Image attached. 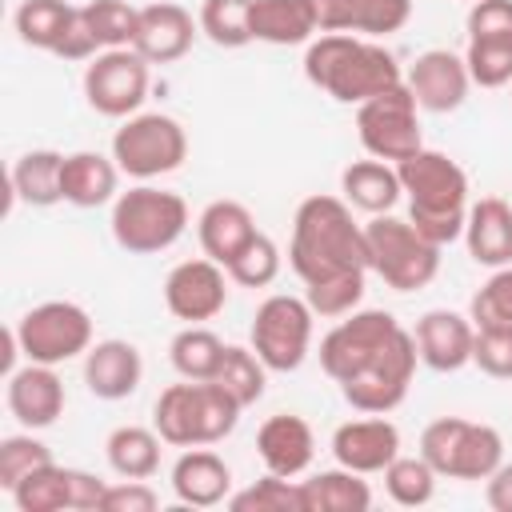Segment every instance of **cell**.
<instances>
[{"label":"cell","instance_id":"cell-38","mask_svg":"<svg viewBox=\"0 0 512 512\" xmlns=\"http://www.w3.org/2000/svg\"><path fill=\"white\" fill-rule=\"evenodd\" d=\"M228 508L232 512H304V492H300V480L264 472L256 484L232 492Z\"/></svg>","mask_w":512,"mask_h":512},{"label":"cell","instance_id":"cell-5","mask_svg":"<svg viewBox=\"0 0 512 512\" xmlns=\"http://www.w3.org/2000/svg\"><path fill=\"white\" fill-rule=\"evenodd\" d=\"M368 240V272H376L392 292H416L428 288L440 272V244L424 240L412 220H400L392 212L368 216L364 224Z\"/></svg>","mask_w":512,"mask_h":512},{"label":"cell","instance_id":"cell-27","mask_svg":"<svg viewBox=\"0 0 512 512\" xmlns=\"http://www.w3.org/2000/svg\"><path fill=\"white\" fill-rule=\"evenodd\" d=\"M120 164L104 152H68L64 156V204L72 208H100L112 204L120 192Z\"/></svg>","mask_w":512,"mask_h":512},{"label":"cell","instance_id":"cell-4","mask_svg":"<svg viewBox=\"0 0 512 512\" xmlns=\"http://www.w3.org/2000/svg\"><path fill=\"white\" fill-rule=\"evenodd\" d=\"M112 240L132 256H156L168 252L184 228H188V204L180 192L156 188L140 180L136 188L120 192L112 200Z\"/></svg>","mask_w":512,"mask_h":512},{"label":"cell","instance_id":"cell-23","mask_svg":"<svg viewBox=\"0 0 512 512\" xmlns=\"http://www.w3.org/2000/svg\"><path fill=\"white\" fill-rule=\"evenodd\" d=\"M144 380L140 348L128 340H96L84 352V384L96 400H128Z\"/></svg>","mask_w":512,"mask_h":512},{"label":"cell","instance_id":"cell-31","mask_svg":"<svg viewBox=\"0 0 512 512\" xmlns=\"http://www.w3.org/2000/svg\"><path fill=\"white\" fill-rule=\"evenodd\" d=\"M300 492H304V512H368L372 508L368 480H360V472L340 464L300 480Z\"/></svg>","mask_w":512,"mask_h":512},{"label":"cell","instance_id":"cell-48","mask_svg":"<svg viewBox=\"0 0 512 512\" xmlns=\"http://www.w3.org/2000/svg\"><path fill=\"white\" fill-rule=\"evenodd\" d=\"M156 508H160V496L144 480L108 484L104 488V500H100V512H156Z\"/></svg>","mask_w":512,"mask_h":512},{"label":"cell","instance_id":"cell-50","mask_svg":"<svg viewBox=\"0 0 512 512\" xmlns=\"http://www.w3.org/2000/svg\"><path fill=\"white\" fill-rule=\"evenodd\" d=\"M484 500L492 512H512V464L508 460L484 480Z\"/></svg>","mask_w":512,"mask_h":512},{"label":"cell","instance_id":"cell-26","mask_svg":"<svg viewBox=\"0 0 512 512\" xmlns=\"http://www.w3.org/2000/svg\"><path fill=\"white\" fill-rule=\"evenodd\" d=\"M320 32L316 0H252V40L292 48L312 44Z\"/></svg>","mask_w":512,"mask_h":512},{"label":"cell","instance_id":"cell-15","mask_svg":"<svg viewBox=\"0 0 512 512\" xmlns=\"http://www.w3.org/2000/svg\"><path fill=\"white\" fill-rule=\"evenodd\" d=\"M404 84L416 96L420 112L444 116V112H456L468 100L472 76H468L464 56H456L448 48H428V52H420L412 60V68L404 72Z\"/></svg>","mask_w":512,"mask_h":512},{"label":"cell","instance_id":"cell-16","mask_svg":"<svg viewBox=\"0 0 512 512\" xmlns=\"http://www.w3.org/2000/svg\"><path fill=\"white\" fill-rule=\"evenodd\" d=\"M416 352L420 364L432 372H460L464 364H472V344H476V324L464 312L452 308H428L416 328Z\"/></svg>","mask_w":512,"mask_h":512},{"label":"cell","instance_id":"cell-33","mask_svg":"<svg viewBox=\"0 0 512 512\" xmlns=\"http://www.w3.org/2000/svg\"><path fill=\"white\" fill-rule=\"evenodd\" d=\"M224 340L204 328V324H184L172 344H168V360L172 368L184 376V380H212L220 372V360H224Z\"/></svg>","mask_w":512,"mask_h":512},{"label":"cell","instance_id":"cell-9","mask_svg":"<svg viewBox=\"0 0 512 512\" xmlns=\"http://www.w3.org/2000/svg\"><path fill=\"white\" fill-rule=\"evenodd\" d=\"M24 360L32 364H68L92 348V316L76 300H44L12 324Z\"/></svg>","mask_w":512,"mask_h":512},{"label":"cell","instance_id":"cell-7","mask_svg":"<svg viewBox=\"0 0 512 512\" xmlns=\"http://www.w3.org/2000/svg\"><path fill=\"white\" fill-rule=\"evenodd\" d=\"M112 160L132 180H156L188 160V132L168 112H136L112 136Z\"/></svg>","mask_w":512,"mask_h":512},{"label":"cell","instance_id":"cell-22","mask_svg":"<svg viewBox=\"0 0 512 512\" xmlns=\"http://www.w3.org/2000/svg\"><path fill=\"white\" fill-rule=\"evenodd\" d=\"M320 32H352V36H392L412 20V0H316Z\"/></svg>","mask_w":512,"mask_h":512},{"label":"cell","instance_id":"cell-49","mask_svg":"<svg viewBox=\"0 0 512 512\" xmlns=\"http://www.w3.org/2000/svg\"><path fill=\"white\" fill-rule=\"evenodd\" d=\"M104 480L84 472V468H68V508L76 512H100V500H104Z\"/></svg>","mask_w":512,"mask_h":512},{"label":"cell","instance_id":"cell-2","mask_svg":"<svg viewBox=\"0 0 512 512\" xmlns=\"http://www.w3.org/2000/svg\"><path fill=\"white\" fill-rule=\"evenodd\" d=\"M304 76L336 104H364L404 84L396 56L384 44L352 32H320L304 48Z\"/></svg>","mask_w":512,"mask_h":512},{"label":"cell","instance_id":"cell-44","mask_svg":"<svg viewBox=\"0 0 512 512\" xmlns=\"http://www.w3.org/2000/svg\"><path fill=\"white\" fill-rule=\"evenodd\" d=\"M464 64H468L472 84H480V88H504V84H512V36L468 40Z\"/></svg>","mask_w":512,"mask_h":512},{"label":"cell","instance_id":"cell-30","mask_svg":"<svg viewBox=\"0 0 512 512\" xmlns=\"http://www.w3.org/2000/svg\"><path fill=\"white\" fill-rule=\"evenodd\" d=\"M160 432L156 428H144V424H120L108 432L104 440V456H108V468L120 476V480H148L156 476L160 468Z\"/></svg>","mask_w":512,"mask_h":512},{"label":"cell","instance_id":"cell-43","mask_svg":"<svg viewBox=\"0 0 512 512\" xmlns=\"http://www.w3.org/2000/svg\"><path fill=\"white\" fill-rule=\"evenodd\" d=\"M468 316L476 328H512V264L492 268V276L476 288Z\"/></svg>","mask_w":512,"mask_h":512},{"label":"cell","instance_id":"cell-46","mask_svg":"<svg viewBox=\"0 0 512 512\" xmlns=\"http://www.w3.org/2000/svg\"><path fill=\"white\" fill-rule=\"evenodd\" d=\"M472 364L492 380H512V328H476Z\"/></svg>","mask_w":512,"mask_h":512},{"label":"cell","instance_id":"cell-11","mask_svg":"<svg viewBox=\"0 0 512 512\" xmlns=\"http://www.w3.org/2000/svg\"><path fill=\"white\" fill-rule=\"evenodd\" d=\"M416 364H420L416 336H412L408 328H400L368 368H360L356 376H348V380L340 384V396H344L356 412L388 416L392 408L404 404V396H408V388H412V376H416Z\"/></svg>","mask_w":512,"mask_h":512},{"label":"cell","instance_id":"cell-18","mask_svg":"<svg viewBox=\"0 0 512 512\" xmlns=\"http://www.w3.org/2000/svg\"><path fill=\"white\" fill-rule=\"evenodd\" d=\"M332 456L340 468H352L360 476L384 472L400 456V428L388 416H360L332 432Z\"/></svg>","mask_w":512,"mask_h":512},{"label":"cell","instance_id":"cell-42","mask_svg":"<svg viewBox=\"0 0 512 512\" xmlns=\"http://www.w3.org/2000/svg\"><path fill=\"white\" fill-rule=\"evenodd\" d=\"M44 464H52V448L44 440H36L32 428L0 440V488L4 492H12L28 472H36Z\"/></svg>","mask_w":512,"mask_h":512},{"label":"cell","instance_id":"cell-17","mask_svg":"<svg viewBox=\"0 0 512 512\" xmlns=\"http://www.w3.org/2000/svg\"><path fill=\"white\" fill-rule=\"evenodd\" d=\"M8 412L16 416L20 428H52L64 416V380L56 376L52 364H20L16 372H8V388H4Z\"/></svg>","mask_w":512,"mask_h":512},{"label":"cell","instance_id":"cell-37","mask_svg":"<svg viewBox=\"0 0 512 512\" xmlns=\"http://www.w3.org/2000/svg\"><path fill=\"white\" fill-rule=\"evenodd\" d=\"M220 388H228L244 408L248 404H256L260 396H264V384H268V364L252 352V344L248 348H240V344H228L224 348V360H220V372L212 376Z\"/></svg>","mask_w":512,"mask_h":512},{"label":"cell","instance_id":"cell-19","mask_svg":"<svg viewBox=\"0 0 512 512\" xmlns=\"http://www.w3.org/2000/svg\"><path fill=\"white\" fill-rule=\"evenodd\" d=\"M196 32H200V24L192 20L188 8H180L172 0H160V4H144L140 8V24H136L132 48L148 64H176L192 48Z\"/></svg>","mask_w":512,"mask_h":512},{"label":"cell","instance_id":"cell-28","mask_svg":"<svg viewBox=\"0 0 512 512\" xmlns=\"http://www.w3.org/2000/svg\"><path fill=\"white\" fill-rule=\"evenodd\" d=\"M340 192H344V200H348L356 212H364V216H384V212H392V208L400 204V196H404L396 164L376 160V156L352 160V164L340 172Z\"/></svg>","mask_w":512,"mask_h":512},{"label":"cell","instance_id":"cell-39","mask_svg":"<svg viewBox=\"0 0 512 512\" xmlns=\"http://www.w3.org/2000/svg\"><path fill=\"white\" fill-rule=\"evenodd\" d=\"M8 496L20 512H64L68 508V468H60L52 460V464L28 472Z\"/></svg>","mask_w":512,"mask_h":512},{"label":"cell","instance_id":"cell-12","mask_svg":"<svg viewBox=\"0 0 512 512\" xmlns=\"http://www.w3.org/2000/svg\"><path fill=\"white\" fill-rule=\"evenodd\" d=\"M148 60L136 48H104L84 68V100L108 120H128L148 96Z\"/></svg>","mask_w":512,"mask_h":512},{"label":"cell","instance_id":"cell-8","mask_svg":"<svg viewBox=\"0 0 512 512\" xmlns=\"http://www.w3.org/2000/svg\"><path fill=\"white\" fill-rule=\"evenodd\" d=\"M312 328H316V312L304 296L272 292L256 304L248 340L252 352L268 364V372H296L312 352Z\"/></svg>","mask_w":512,"mask_h":512},{"label":"cell","instance_id":"cell-14","mask_svg":"<svg viewBox=\"0 0 512 512\" xmlns=\"http://www.w3.org/2000/svg\"><path fill=\"white\" fill-rule=\"evenodd\" d=\"M224 304H228V268L208 256L180 260L164 276V308L184 324H204L220 316Z\"/></svg>","mask_w":512,"mask_h":512},{"label":"cell","instance_id":"cell-35","mask_svg":"<svg viewBox=\"0 0 512 512\" xmlns=\"http://www.w3.org/2000/svg\"><path fill=\"white\" fill-rule=\"evenodd\" d=\"M384 492H388V500L392 504H400V508H424L432 496H436V468L424 460V456H396L384 472Z\"/></svg>","mask_w":512,"mask_h":512},{"label":"cell","instance_id":"cell-10","mask_svg":"<svg viewBox=\"0 0 512 512\" xmlns=\"http://www.w3.org/2000/svg\"><path fill=\"white\" fill-rule=\"evenodd\" d=\"M356 136H360L368 156L388 160V164H400L412 152H420L424 148L420 104L408 92V84H396V88L356 104Z\"/></svg>","mask_w":512,"mask_h":512},{"label":"cell","instance_id":"cell-20","mask_svg":"<svg viewBox=\"0 0 512 512\" xmlns=\"http://www.w3.org/2000/svg\"><path fill=\"white\" fill-rule=\"evenodd\" d=\"M256 456L264 464V472L288 476L296 480L300 472H308L312 456H316V436L308 428L304 416L296 412H276L256 428Z\"/></svg>","mask_w":512,"mask_h":512},{"label":"cell","instance_id":"cell-47","mask_svg":"<svg viewBox=\"0 0 512 512\" xmlns=\"http://www.w3.org/2000/svg\"><path fill=\"white\" fill-rule=\"evenodd\" d=\"M464 28H468V40L512 36V0H472Z\"/></svg>","mask_w":512,"mask_h":512},{"label":"cell","instance_id":"cell-6","mask_svg":"<svg viewBox=\"0 0 512 512\" xmlns=\"http://www.w3.org/2000/svg\"><path fill=\"white\" fill-rule=\"evenodd\" d=\"M420 456L448 480H488L504 464V436L492 424L440 416L420 432Z\"/></svg>","mask_w":512,"mask_h":512},{"label":"cell","instance_id":"cell-29","mask_svg":"<svg viewBox=\"0 0 512 512\" xmlns=\"http://www.w3.org/2000/svg\"><path fill=\"white\" fill-rule=\"evenodd\" d=\"M8 200H24L32 208H52L64 200V152L56 148H32L16 156L8 172Z\"/></svg>","mask_w":512,"mask_h":512},{"label":"cell","instance_id":"cell-25","mask_svg":"<svg viewBox=\"0 0 512 512\" xmlns=\"http://www.w3.org/2000/svg\"><path fill=\"white\" fill-rule=\"evenodd\" d=\"M256 232H260V228H256V216H252L248 204H240V200H212V204L200 212V220H196V236H200L204 256L216 260V264H224V268L240 256V248H244Z\"/></svg>","mask_w":512,"mask_h":512},{"label":"cell","instance_id":"cell-36","mask_svg":"<svg viewBox=\"0 0 512 512\" xmlns=\"http://www.w3.org/2000/svg\"><path fill=\"white\" fill-rule=\"evenodd\" d=\"M196 24L216 48H244L252 44V0H204Z\"/></svg>","mask_w":512,"mask_h":512},{"label":"cell","instance_id":"cell-24","mask_svg":"<svg viewBox=\"0 0 512 512\" xmlns=\"http://www.w3.org/2000/svg\"><path fill=\"white\" fill-rule=\"evenodd\" d=\"M464 244H468V256L484 268L512 264V204L500 196H480L468 208Z\"/></svg>","mask_w":512,"mask_h":512},{"label":"cell","instance_id":"cell-40","mask_svg":"<svg viewBox=\"0 0 512 512\" xmlns=\"http://www.w3.org/2000/svg\"><path fill=\"white\" fill-rule=\"evenodd\" d=\"M80 12L88 20L100 52L104 48H132L136 24H140V8H132L128 0H88Z\"/></svg>","mask_w":512,"mask_h":512},{"label":"cell","instance_id":"cell-41","mask_svg":"<svg viewBox=\"0 0 512 512\" xmlns=\"http://www.w3.org/2000/svg\"><path fill=\"white\" fill-rule=\"evenodd\" d=\"M280 264H284L280 244H276L268 232H256V236L240 248V256L228 264V280L240 284V288H268V284L280 276Z\"/></svg>","mask_w":512,"mask_h":512},{"label":"cell","instance_id":"cell-3","mask_svg":"<svg viewBox=\"0 0 512 512\" xmlns=\"http://www.w3.org/2000/svg\"><path fill=\"white\" fill-rule=\"evenodd\" d=\"M400 188L408 200V220L412 228L432 240V244H452L464 236L468 224V172L436 148H420L408 160L396 164Z\"/></svg>","mask_w":512,"mask_h":512},{"label":"cell","instance_id":"cell-45","mask_svg":"<svg viewBox=\"0 0 512 512\" xmlns=\"http://www.w3.org/2000/svg\"><path fill=\"white\" fill-rule=\"evenodd\" d=\"M304 300L312 304L316 316L340 320V316H348V312L360 308V300H364V272L336 276V280H320V284H304Z\"/></svg>","mask_w":512,"mask_h":512},{"label":"cell","instance_id":"cell-21","mask_svg":"<svg viewBox=\"0 0 512 512\" xmlns=\"http://www.w3.org/2000/svg\"><path fill=\"white\" fill-rule=\"evenodd\" d=\"M172 492L184 508H216L232 496V468L208 444L184 448L172 464Z\"/></svg>","mask_w":512,"mask_h":512},{"label":"cell","instance_id":"cell-13","mask_svg":"<svg viewBox=\"0 0 512 512\" xmlns=\"http://www.w3.org/2000/svg\"><path fill=\"white\" fill-rule=\"evenodd\" d=\"M400 328L404 324L384 308H356V312L340 316V324L320 340V368L336 384H344L348 376L368 368Z\"/></svg>","mask_w":512,"mask_h":512},{"label":"cell","instance_id":"cell-1","mask_svg":"<svg viewBox=\"0 0 512 512\" xmlns=\"http://www.w3.org/2000/svg\"><path fill=\"white\" fill-rule=\"evenodd\" d=\"M288 264L304 284L368 272V240L364 224H356L352 204L344 196H304L292 216Z\"/></svg>","mask_w":512,"mask_h":512},{"label":"cell","instance_id":"cell-34","mask_svg":"<svg viewBox=\"0 0 512 512\" xmlns=\"http://www.w3.org/2000/svg\"><path fill=\"white\" fill-rule=\"evenodd\" d=\"M152 428L160 432L164 444L172 448H196V400H192V380L168 384L156 404H152Z\"/></svg>","mask_w":512,"mask_h":512},{"label":"cell","instance_id":"cell-32","mask_svg":"<svg viewBox=\"0 0 512 512\" xmlns=\"http://www.w3.org/2000/svg\"><path fill=\"white\" fill-rule=\"evenodd\" d=\"M72 20H76V8L68 0H24L16 8V16H12L20 44L40 48V52H52V56L64 44Z\"/></svg>","mask_w":512,"mask_h":512}]
</instances>
